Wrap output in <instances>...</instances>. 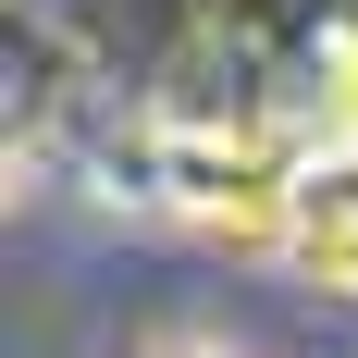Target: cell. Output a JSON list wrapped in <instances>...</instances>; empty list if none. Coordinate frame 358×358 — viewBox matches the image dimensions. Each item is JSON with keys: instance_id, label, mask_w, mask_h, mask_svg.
<instances>
[{"instance_id": "4", "label": "cell", "mask_w": 358, "mask_h": 358, "mask_svg": "<svg viewBox=\"0 0 358 358\" xmlns=\"http://www.w3.org/2000/svg\"><path fill=\"white\" fill-rule=\"evenodd\" d=\"M346 296H358V285H346Z\"/></svg>"}, {"instance_id": "2", "label": "cell", "mask_w": 358, "mask_h": 358, "mask_svg": "<svg viewBox=\"0 0 358 358\" xmlns=\"http://www.w3.org/2000/svg\"><path fill=\"white\" fill-rule=\"evenodd\" d=\"M148 358H248V346H222V334H161Z\"/></svg>"}, {"instance_id": "1", "label": "cell", "mask_w": 358, "mask_h": 358, "mask_svg": "<svg viewBox=\"0 0 358 358\" xmlns=\"http://www.w3.org/2000/svg\"><path fill=\"white\" fill-rule=\"evenodd\" d=\"M285 259L309 285L346 296L358 285V148H309L296 161V198H285Z\"/></svg>"}, {"instance_id": "3", "label": "cell", "mask_w": 358, "mask_h": 358, "mask_svg": "<svg viewBox=\"0 0 358 358\" xmlns=\"http://www.w3.org/2000/svg\"><path fill=\"white\" fill-rule=\"evenodd\" d=\"M346 148H358V136H346Z\"/></svg>"}]
</instances>
